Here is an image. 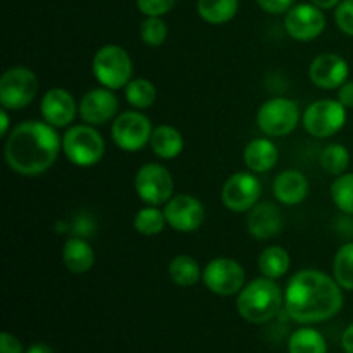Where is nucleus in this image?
I'll list each match as a JSON object with an SVG mask.
<instances>
[{
	"mask_svg": "<svg viewBox=\"0 0 353 353\" xmlns=\"http://www.w3.org/2000/svg\"><path fill=\"white\" fill-rule=\"evenodd\" d=\"M276 200L283 205H299L309 195V181L303 172L296 169H286L276 176L272 183Z\"/></svg>",
	"mask_w": 353,
	"mask_h": 353,
	"instance_id": "obj_19",
	"label": "nucleus"
},
{
	"mask_svg": "<svg viewBox=\"0 0 353 353\" xmlns=\"http://www.w3.org/2000/svg\"><path fill=\"white\" fill-rule=\"evenodd\" d=\"M300 123V107L295 100L274 97L257 110V126L268 137L281 138L295 131Z\"/></svg>",
	"mask_w": 353,
	"mask_h": 353,
	"instance_id": "obj_6",
	"label": "nucleus"
},
{
	"mask_svg": "<svg viewBox=\"0 0 353 353\" xmlns=\"http://www.w3.org/2000/svg\"><path fill=\"white\" fill-rule=\"evenodd\" d=\"M290 254L283 247H268L259 257V271L269 279H279L290 271Z\"/></svg>",
	"mask_w": 353,
	"mask_h": 353,
	"instance_id": "obj_25",
	"label": "nucleus"
},
{
	"mask_svg": "<svg viewBox=\"0 0 353 353\" xmlns=\"http://www.w3.org/2000/svg\"><path fill=\"white\" fill-rule=\"evenodd\" d=\"M134 190L141 202L155 207L165 205L172 199L174 181L165 165L148 162L134 174Z\"/></svg>",
	"mask_w": 353,
	"mask_h": 353,
	"instance_id": "obj_8",
	"label": "nucleus"
},
{
	"mask_svg": "<svg viewBox=\"0 0 353 353\" xmlns=\"http://www.w3.org/2000/svg\"><path fill=\"white\" fill-rule=\"evenodd\" d=\"M310 2H312L314 6L319 7V9L326 10V9H333V7H336L341 0H310Z\"/></svg>",
	"mask_w": 353,
	"mask_h": 353,
	"instance_id": "obj_40",
	"label": "nucleus"
},
{
	"mask_svg": "<svg viewBox=\"0 0 353 353\" xmlns=\"http://www.w3.org/2000/svg\"><path fill=\"white\" fill-rule=\"evenodd\" d=\"M168 224L164 216V210H161L155 205H147L134 214L133 226L143 236H157L164 231V226Z\"/></svg>",
	"mask_w": 353,
	"mask_h": 353,
	"instance_id": "obj_28",
	"label": "nucleus"
},
{
	"mask_svg": "<svg viewBox=\"0 0 353 353\" xmlns=\"http://www.w3.org/2000/svg\"><path fill=\"white\" fill-rule=\"evenodd\" d=\"M334 21L340 31L353 37V0H341L334 10Z\"/></svg>",
	"mask_w": 353,
	"mask_h": 353,
	"instance_id": "obj_34",
	"label": "nucleus"
},
{
	"mask_svg": "<svg viewBox=\"0 0 353 353\" xmlns=\"http://www.w3.org/2000/svg\"><path fill=\"white\" fill-rule=\"evenodd\" d=\"M26 353H54V352H52V348L48 347V345L34 343V345H31L30 348H28Z\"/></svg>",
	"mask_w": 353,
	"mask_h": 353,
	"instance_id": "obj_41",
	"label": "nucleus"
},
{
	"mask_svg": "<svg viewBox=\"0 0 353 353\" xmlns=\"http://www.w3.org/2000/svg\"><path fill=\"white\" fill-rule=\"evenodd\" d=\"M321 168L331 176H341L347 172L348 165H350V152L345 145L341 143H331L324 147L321 152Z\"/></svg>",
	"mask_w": 353,
	"mask_h": 353,
	"instance_id": "obj_29",
	"label": "nucleus"
},
{
	"mask_svg": "<svg viewBox=\"0 0 353 353\" xmlns=\"http://www.w3.org/2000/svg\"><path fill=\"white\" fill-rule=\"evenodd\" d=\"M333 274L341 288L353 292V241L338 248L333 262Z\"/></svg>",
	"mask_w": 353,
	"mask_h": 353,
	"instance_id": "obj_30",
	"label": "nucleus"
},
{
	"mask_svg": "<svg viewBox=\"0 0 353 353\" xmlns=\"http://www.w3.org/2000/svg\"><path fill=\"white\" fill-rule=\"evenodd\" d=\"M164 216L168 226L178 233H193L205 221L203 203L193 195H176L165 203Z\"/></svg>",
	"mask_w": 353,
	"mask_h": 353,
	"instance_id": "obj_14",
	"label": "nucleus"
},
{
	"mask_svg": "<svg viewBox=\"0 0 353 353\" xmlns=\"http://www.w3.org/2000/svg\"><path fill=\"white\" fill-rule=\"evenodd\" d=\"M124 95H126L128 103L137 110H145L148 107L154 105L155 97H157V90H155L154 83L148 81L145 78H134L124 88Z\"/></svg>",
	"mask_w": 353,
	"mask_h": 353,
	"instance_id": "obj_26",
	"label": "nucleus"
},
{
	"mask_svg": "<svg viewBox=\"0 0 353 353\" xmlns=\"http://www.w3.org/2000/svg\"><path fill=\"white\" fill-rule=\"evenodd\" d=\"M350 68L341 55L326 52L310 62L309 76L310 81L323 90H336L348 81Z\"/></svg>",
	"mask_w": 353,
	"mask_h": 353,
	"instance_id": "obj_16",
	"label": "nucleus"
},
{
	"mask_svg": "<svg viewBox=\"0 0 353 353\" xmlns=\"http://www.w3.org/2000/svg\"><path fill=\"white\" fill-rule=\"evenodd\" d=\"M40 112L45 123L54 128H65L74 121L78 103L74 97L64 88H50L41 97Z\"/></svg>",
	"mask_w": 353,
	"mask_h": 353,
	"instance_id": "obj_17",
	"label": "nucleus"
},
{
	"mask_svg": "<svg viewBox=\"0 0 353 353\" xmlns=\"http://www.w3.org/2000/svg\"><path fill=\"white\" fill-rule=\"evenodd\" d=\"M347 123V107L340 100L312 102L303 112V128L314 138H331Z\"/></svg>",
	"mask_w": 353,
	"mask_h": 353,
	"instance_id": "obj_9",
	"label": "nucleus"
},
{
	"mask_svg": "<svg viewBox=\"0 0 353 353\" xmlns=\"http://www.w3.org/2000/svg\"><path fill=\"white\" fill-rule=\"evenodd\" d=\"M62 152L78 168H93L105 154V141L92 124H76L62 137Z\"/></svg>",
	"mask_w": 353,
	"mask_h": 353,
	"instance_id": "obj_4",
	"label": "nucleus"
},
{
	"mask_svg": "<svg viewBox=\"0 0 353 353\" xmlns=\"http://www.w3.org/2000/svg\"><path fill=\"white\" fill-rule=\"evenodd\" d=\"M178 0H137L138 10L147 17H162L174 9Z\"/></svg>",
	"mask_w": 353,
	"mask_h": 353,
	"instance_id": "obj_33",
	"label": "nucleus"
},
{
	"mask_svg": "<svg viewBox=\"0 0 353 353\" xmlns=\"http://www.w3.org/2000/svg\"><path fill=\"white\" fill-rule=\"evenodd\" d=\"M262 186L254 172H236L224 183L221 200L224 207L233 212H248L261 200Z\"/></svg>",
	"mask_w": 353,
	"mask_h": 353,
	"instance_id": "obj_12",
	"label": "nucleus"
},
{
	"mask_svg": "<svg viewBox=\"0 0 353 353\" xmlns=\"http://www.w3.org/2000/svg\"><path fill=\"white\" fill-rule=\"evenodd\" d=\"M285 28L290 37L296 41H312L326 28V16L323 9L310 3L293 6L285 14Z\"/></svg>",
	"mask_w": 353,
	"mask_h": 353,
	"instance_id": "obj_13",
	"label": "nucleus"
},
{
	"mask_svg": "<svg viewBox=\"0 0 353 353\" xmlns=\"http://www.w3.org/2000/svg\"><path fill=\"white\" fill-rule=\"evenodd\" d=\"M238 6V0H199L196 10L205 23L224 24L236 16Z\"/></svg>",
	"mask_w": 353,
	"mask_h": 353,
	"instance_id": "obj_24",
	"label": "nucleus"
},
{
	"mask_svg": "<svg viewBox=\"0 0 353 353\" xmlns=\"http://www.w3.org/2000/svg\"><path fill=\"white\" fill-rule=\"evenodd\" d=\"M119 110V99L114 90L109 88H93L83 95L78 103V114L83 123L92 126H102L114 119Z\"/></svg>",
	"mask_w": 353,
	"mask_h": 353,
	"instance_id": "obj_15",
	"label": "nucleus"
},
{
	"mask_svg": "<svg viewBox=\"0 0 353 353\" xmlns=\"http://www.w3.org/2000/svg\"><path fill=\"white\" fill-rule=\"evenodd\" d=\"M279 152L269 138H254L243 150V162L254 174L268 172L278 164Z\"/></svg>",
	"mask_w": 353,
	"mask_h": 353,
	"instance_id": "obj_20",
	"label": "nucleus"
},
{
	"mask_svg": "<svg viewBox=\"0 0 353 353\" xmlns=\"http://www.w3.org/2000/svg\"><path fill=\"white\" fill-rule=\"evenodd\" d=\"M331 199L345 216H353V172L336 176L331 185Z\"/></svg>",
	"mask_w": 353,
	"mask_h": 353,
	"instance_id": "obj_31",
	"label": "nucleus"
},
{
	"mask_svg": "<svg viewBox=\"0 0 353 353\" xmlns=\"http://www.w3.org/2000/svg\"><path fill=\"white\" fill-rule=\"evenodd\" d=\"M341 347H343L345 353H353V324L345 330L343 338H341Z\"/></svg>",
	"mask_w": 353,
	"mask_h": 353,
	"instance_id": "obj_38",
	"label": "nucleus"
},
{
	"mask_svg": "<svg viewBox=\"0 0 353 353\" xmlns=\"http://www.w3.org/2000/svg\"><path fill=\"white\" fill-rule=\"evenodd\" d=\"M38 92V78L31 69L14 65L0 79V103L7 110H21L30 105Z\"/></svg>",
	"mask_w": 353,
	"mask_h": 353,
	"instance_id": "obj_7",
	"label": "nucleus"
},
{
	"mask_svg": "<svg viewBox=\"0 0 353 353\" xmlns=\"http://www.w3.org/2000/svg\"><path fill=\"white\" fill-rule=\"evenodd\" d=\"M247 231L255 240H271L283 231V214L271 202H259L248 210Z\"/></svg>",
	"mask_w": 353,
	"mask_h": 353,
	"instance_id": "obj_18",
	"label": "nucleus"
},
{
	"mask_svg": "<svg viewBox=\"0 0 353 353\" xmlns=\"http://www.w3.org/2000/svg\"><path fill=\"white\" fill-rule=\"evenodd\" d=\"M168 24L162 17H145L140 24L141 41L148 47H161L168 40Z\"/></svg>",
	"mask_w": 353,
	"mask_h": 353,
	"instance_id": "obj_32",
	"label": "nucleus"
},
{
	"mask_svg": "<svg viewBox=\"0 0 353 353\" xmlns=\"http://www.w3.org/2000/svg\"><path fill=\"white\" fill-rule=\"evenodd\" d=\"M285 305V295L274 279L265 276L254 279L238 293L236 309L250 324H264L274 319Z\"/></svg>",
	"mask_w": 353,
	"mask_h": 353,
	"instance_id": "obj_3",
	"label": "nucleus"
},
{
	"mask_svg": "<svg viewBox=\"0 0 353 353\" xmlns=\"http://www.w3.org/2000/svg\"><path fill=\"white\" fill-rule=\"evenodd\" d=\"M62 262L72 274H85L95 264V252L83 238H69L62 248Z\"/></svg>",
	"mask_w": 353,
	"mask_h": 353,
	"instance_id": "obj_21",
	"label": "nucleus"
},
{
	"mask_svg": "<svg viewBox=\"0 0 353 353\" xmlns=\"http://www.w3.org/2000/svg\"><path fill=\"white\" fill-rule=\"evenodd\" d=\"M0 353H23V345L10 333H2V336H0Z\"/></svg>",
	"mask_w": 353,
	"mask_h": 353,
	"instance_id": "obj_36",
	"label": "nucleus"
},
{
	"mask_svg": "<svg viewBox=\"0 0 353 353\" xmlns=\"http://www.w3.org/2000/svg\"><path fill=\"white\" fill-rule=\"evenodd\" d=\"M295 0H257L259 7L269 14H286Z\"/></svg>",
	"mask_w": 353,
	"mask_h": 353,
	"instance_id": "obj_35",
	"label": "nucleus"
},
{
	"mask_svg": "<svg viewBox=\"0 0 353 353\" xmlns=\"http://www.w3.org/2000/svg\"><path fill=\"white\" fill-rule=\"evenodd\" d=\"M92 71L97 81L109 90L126 88L133 79V61L119 45H103L92 61Z\"/></svg>",
	"mask_w": 353,
	"mask_h": 353,
	"instance_id": "obj_5",
	"label": "nucleus"
},
{
	"mask_svg": "<svg viewBox=\"0 0 353 353\" xmlns=\"http://www.w3.org/2000/svg\"><path fill=\"white\" fill-rule=\"evenodd\" d=\"M169 278L176 286L181 288H190L195 286L202 279V271L199 262L192 255H178L169 264Z\"/></svg>",
	"mask_w": 353,
	"mask_h": 353,
	"instance_id": "obj_23",
	"label": "nucleus"
},
{
	"mask_svg": "<svg viewBox=\"0 0 353 353\" xmlns=\"http://www.w3.org/2000/svg\"><path fill=\"white\" fill-rule=\"evenodd\" d=\"M245 269L228 257L212 259L202 271V281L209 292L219 296L240 293L245 286Z\"/></svg>",
	"mask_w": 353,
	"mask_h": 353,
	"instance_id": "obj_11",
	"label": "nucleus"
},
{
	"mask_svg": "<svg viewBox=\"0 0 353 353\" xmlns=\"http://www.w3.org/2000/svg\"><path fill=\"white\" fill-rule=\"evenodd\" d=\"M338 100L347 109H353V81H347L338 88Z\"/></svg>",
	"mask_w": 353,
	"mask_h": 353,
	"instance_id": "obj_37",
	"label": "nucleus"
},
{
	"mask_svg": "<svg viewBox=\"0 0 353 353\" xmlns=\"http://www.w3.org/2000/svg\"><path fill=\"white\" fill-rule=\"evenodd\" d=\"M62 140L45 121H26L10 131L6 141V162L21 176H38L55 164Z\"/></svg>",
	"mask_w": 353,
	"mask_h": 353,
	"instance_id": "obj_2",
	"label": "nucleus"
},
{
	"mask_svg": "<svg viewBox=\"0 0 353 353\" xmlns=\"http://www.w3.org/2000/svg\"><path fill=\"white\" fill-rule=\"evenodd\" d=\"M152 133L150 119L137 109L119 114L110 128L114 143L124 152H138L150 145Z\"/></svg>",
	"mask_w": 353,
	"mask_h": 353,
	"instance_id": "obj_10",
	"label": "nucleus"
},
{
	"mask_svg": "<svg viewBox=\"0 0 353 353\" xmlns=\"http://www.w3.org/2000/svg\"><path fill=\"white\" fill-rule=\"evenodd\" d=\"M150 147L159 159L169 161V159H176L181 154L183 148H185V140H183L181 131L176 130L174 126L161 124V126L154 128Z\"/></svg>",
	"mask_w": 353,
	"mask_h": 353,
	"instance_id": "obj_22",
	"label": "nucleus"
},
{
	"mask_svg": "<svg viewBox=\"0 0 353 353\" xmlns=\"http://www.w3.org/2000/svg\"><path fill=\"white\" fill-rule=\"evenodd\" d=\"M290 353H327V345L323 334L312 327L295 331L288 343Z\"/></svg>",
	"mask_w": 353,
	"mask_h": 353,
	"instance_id": "obj_27",
	"label": "nucleus"
},
{
	"mask_svg": "<svg viewBox=\"0 0 353 353\" xmlns=\"http://www.w3.org/2000/svg\"><path fill=\"white\" fill-rule=\"evenodd\" d=\"M341 307L343 288L326 272L302 269L286 285L285 309L295 323H323L336 316Z\"/></svg>",
	"mask_w": 353,
	"mask_h": 353,
	"instance_id": "obj_1",
	"label": "nucleus"
},
{
	"mask_svg": "<svg viewBox=\"0 0 353 353\" xmlns=\"http://www.w3.org/2000/svg\"><path fill=\"white\" fill-rule=\"evenodd\" d=\"M0 133H2V137H7L9 134V124H10V119H9V114H7V109L0 110Z\"/></svg>",
	"mask_w": 353,
	"mask_h": 353,
	"instance_id": "obj_39",
	"label": "nucleus"
}]
</instances>
